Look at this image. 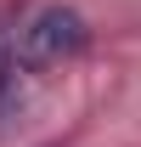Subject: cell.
Wrapping results in <instances>:
<instances>
[{
  "instance_id": "obj_2",
  "label": "cell",
  "mask_w": 141,
  "mask_h": 147,
  "mask_svg": "<svg viewBox=\"0 0 141 147\" xmlns=\"http://www.w3.org/2000/svg\"><path fill=\"white\" fill-rule=\"evenodd\" d=\"M6 85H11V51H6V40H0V108H6Z\"/></svg>"
},
{
  "instance_id": "obj_1",
  "label": "cell",
  "mask_w": 141,
  "mask_h": 147,
  "mask_svg": "<svg viewBox=\"0 0 141 147\" xmlns=\"http://www.w3.org/2000/svg\"><path fill=\"white\" fill-rule=\"evenodd\" d=\"M85 17L73 11V6H45V11H34V17L17 28V45H11V57H17V68L40 74V68H62V62H73V57L85 51Z\"/></svg>"
}]
</instances>
